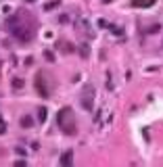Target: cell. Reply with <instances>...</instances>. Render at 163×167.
<instances>
[{
    "label": "cell",
    "instance_id": "cell-9",
    "mask_svg": "<svg viewBox=\"0 0 163 167\" xmlns=\"http://www.w3.org/2000/svg\"><path fill=\"white\" fill-rule=\"evenodd\" d=\"M13 86H15V88H23V79H15Z\"/></svg>",
    "mask_w": 163,
    "mask_h": 167
},
{
    "label": "cell",
    "instance_id": "cell-4",
    "mask_svg": "<svg viewBox=\"0 0 163 167\" xmlns=\"http://www.w3.org/2000/svg\"><path fill=\"white\" fill-rule=\"evenodd\" d=\"M157 0H132V4L134 7H138V8H149V7H153Z\"/></svg>",
    "mask_w": 163,
    "mask_h": 167
},
{
    "label": "cell",
    "instance_id": "cell-3",
    "mask_svg": "<svg viewBox=\"0 0 163 167\" xmlns=\"http://www.w3.org/2000/svg\"><path fill=\"white\" fill-rule=\"evenodd\" d=\"M36 88L40 90V94H42V96H48V88L44 86V75H42V73L36 77Z\"/></svg>",
    "mask_w": 163,
    "mask_h": 167
},
{
    "label": "cell",
    "instance_id": "cell-2",
    "mask_svg": "<svg viewBox=\"0 0 163 167\" xmlns=\"http://www.w3.org/2000/svg\"><path fill=\"white\" fill-rule=\"evenodd\" d=\"M57 123H59V127L63 130L65 134H75V130H78V123H75V115H73V111L71 109H61L59 111V115H57Z\"/></svg>",
    "mask_w": 163,
    "mask_h": 167
},
{
    "label": "cell",
    "instance_id": "cell-7",
    "mask_svg": "<svg viewBox=\"0 0 163 167\" xmlns=\"http://www.w3.org/2000/svg\"><path fill=\"white\" fill-rule=\"evenodd\" d=\"M21 125H23V127H31V125H34V119H31V117H23L21 119Z\"/></svg>",
    "mask_w": 163,
    "mask_h": 167
},
{
    "label": "cell",
    "instance_id": "cell-10",
    "mask_svg": "<svg viewBox=\"0 0 163 167\" xmlns=\"http://www.w3.org/2000/svg\"><path fill=\"white\" fill-rule=\"evenodd\" d=\"M27 2H34V0H27Z\"/></svg>",
    "mask_w": 163,
    "mask_h": 167
},
{
    "label": "cell",
    "instance_id": "cell-8",
    "mask_svg": "<svg viewBox=\"0 0 163 167\" xmlns=\"http://www.w3.org/2000/svg\"><path fill=\"white\" fill-rule=\"evenodd\" d=\"M38 115H40V121H46V109H44V107H40V109H38Z\"/></svg>",
    "mask_w": 163,
    "mask_h": 167
},
{
    "label": "cell",
    "instance_id": "cell-1",
    "mask_svg": "<svg viewBox=\"0 0 163 167\" xmlns=\"http://www.w3.org/2000/svg\"><path fill=\"white\" fill-rule=\"evenodd\" d=\"M8 29L13 34L15 40L19 42H29L36 36V29H38V21L29 11H19L15 13L11 19H8Z\"/></svg>",
    "mask_w": 163,
    "mask_h": 167
},
{
    "label": "cell",
    "instance_id": "cell-5",
    "mask_svg": "<svg viewBox=\"0 0 163 167\" xmlns=\"http://www.w3.org/2000/svg\"><path fill=\"white\" fill-rule=\"evenodd\" d=\"M71 161H73V155H71V150H69V153H65L63 157H61V165H71Z\"/></svg>",
    "mask_w": 163,
    "mask_h": 167
},
{
    "label": "cell",
    "instance_id": "cell-6",
    "mask_svg": "<svg viewBox=\"0 0 163 167\" xmlns=\"http://www.w3.org/2000/svg\"><path fill=\"white\" fill-rule=\"evenodd\" d=\"M82 104H84V109H88V111H90V109H92V94H88V96L84 94V100H82Z\"/></svg>",
    "mask_w": 163,
    "mask_h": 167
}]
</instances>
